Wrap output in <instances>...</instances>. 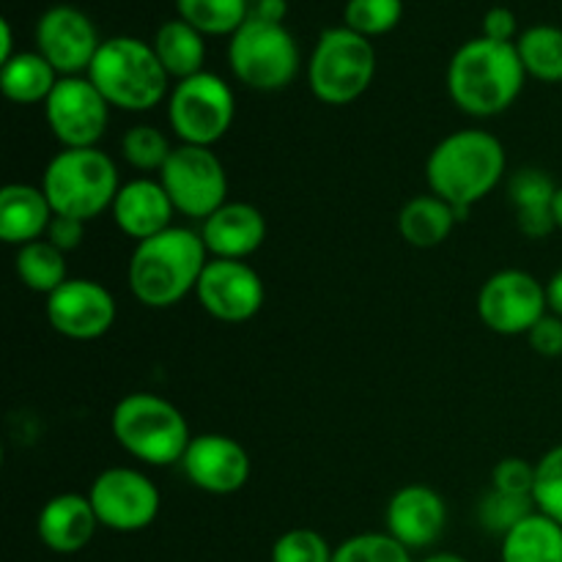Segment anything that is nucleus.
<instances>
[{"label": "nucleus", "instance_id": "ddd939ff", "mask_svg": "<svg viewBox=\"0 0 562 562\" xmlns=\"http://www.w3.org/2000/svg\"><path fill=\"white\" fill-rule=\"evenodd\" d=\"M110 104L88 75L60 77L44 102V119L60 148H97L110 126Z\"/></svg>", "mask_w": 562, "mask_h": 562}, {"label": "nucleus", "instance_id": "2f4dec72", "mask_svg": "<svg viewBox=\"0 0 562 562\" xmlns=\"http://www.w3.org/2000/svg\"><path fill=\"white\" fill-rule=\"evenodd\" d=\"M412 554L390 532H360L335 547L333 562H417Z\"/></svg>", "mask_w": 562, "mask_h": 562}, {"label": "nucleus", "instance_id": "c9c22d12", "mask_svg": "<svg viewBox=\"0 0 562 562\" xmlns=\"http://www.w3.org/2000/svg\"><path fill=\"white\" fill-rule=\"evenodd\" d=\"M335 547L311 527L285 530L272 543V562H333Z\"/></svg>", "mask_w": 562, "mask_h": 562}, {"label": "nucleus", "instance_id": "f704fd0d", "mask_svg": "<svg viewBox=\"0 0 562 562\" xmlns=\"http://www.w3.org/2000/svg\"><path fill=\"white\" fill-rule=\"evenodd\" d=\"M532 503H536V510L562 527V445L547 450L538 459Z\"/></svg>", "mask_w": 562, "mask_h": 562}, {"label": "nucleus", "instance_id": "aec40b11", "mask_svg": "<svg viewBox=\"0 0 562 562\" xmlns=\"http://www.w3.org/2000/svg\"><path fill=\"white\" fill-rule=\"evenodd\" d=\"M209 258H231L247 261L267 241V217L258 206L247 201H228L198 228Z\"/></svg>", "mask_w": 562, "mask_h": 562}, {"label": "nucleus", "instance_id": "b1692460", "mask_svg": "<svg viewBox=\"0 0 562 562\" xmlns=\"http://www.w3.org/2000/svg\"><path fill=\"white\" fill-rule=\"evenodd\" d=\"M151 47L173 82L201 75L203 64H206V36L181 16L157 27Z\"/></svg>", "mask_w": 562, "mask_h": 562}, {"label": "nucleus", "instance_id": "f257e3e1", "mask_svg": "<svg viewBox=\"0 0 562 562\" xmlns=\"http://www.w3.org/2000/svg\"><path fill=\"white\" fill-rule=\"evenodd\" d=\"M508 173L503 140L486 130H459L445 135L426 159L428 192L448 201L467 220L475 203L492 195Z\"/></svg>", "mask_w": 562, "mask_h": 562}, {"label": "nucleus", "instance_id": "a211bd4d", "mask_svg": "<svg viewBox=\"0 0 562 562\" xmlns=\"http://www.w3.org/2000/svg\"><path fill=\"white\" fill-rule=\"evenodd\" d=\"M448 527V503L426 483L401 486L384 508V532L409 552H423L439 543Z\"/></svg>", "mask_w": 562, "mask_h": 562}, {"label": "nucleus", "instance_id": "c756f323", "mask_svg": "<svg viewBox=\"0 0 562 562\" xmlns=\"http://www.w3.org/2000/svg\"><path fill=\"white\" fill-rule=\"evenodd\" d=\"M173 148L170 137L154 124H135L121 135V157L140 176L162 173Z\"/></svg>", "mask_w": 562, "mask_h": 562}, {"label": "nucleus", "instance_id": "dca6fc26", "mask_svg": "<svg viewBox=\"0 0 562 562\" xmlns=\"http://www.w3.org/2000/svg\"><path fill=\"white\" fill-rule=\"evenodd\" d=\"M49 327L69 340H99L113 329L119 302L113 291L91 278H69L55 294L47 296Z\"/></svg>", "mask_w": 562, "mask_h": 562}, {"label": "nucleus", "instance_id": "2eb2a0df", "mask_svg": "<svg viewBox=\"0 0 562 562\" xmlns=\"http://www.w3.org/2000/svg\"><path fill=\"white\" fill-rule=\"evenodd\" d=\"M36 53L53 64L60 77L88 75L93 58L104 38H99L97 25L77 5H49L36 22Z\"/></svg>", "mask_w": 562, "mask_h": 562}, {"label": "nucleus", "instance_id": "4be33fe9", "mask_svg": "<svg viewBox=\"0 0 562 562\" xmlns=\"http://www.w3.org/2000/svg\"><path fill=\"white\" fill-rule=\"evenodd\" d=\"M55 212L36 184H5L0 190V239L11 247L31 245L47 236Z\"/></svg>", "mask_w": 562, "mask_h": 562}, {"label": "nucleus", "instance_id": "6ab92c4d", "mask_svg": "<svg viewBox=\"0 0 562 562\" xmlns=\"http://www.w3.org/2000/svg\"><path fill=\"white\" fill-rule=\"evenodd\" d=\"M110 217H113L115 228L137 245V241H146L168 231L173 225L176 209L162 181L154 176H135L132 181L121 184Z\"/></svg>", "mask_w": 562, "mask_h": 562}, {"label": "nucleus", "instance_id": "72a5a7b5", "mask_svg": "<svg viewBox=\"0 0 562 562\" xmlns=\"http://www.w3.org/2000/svg\"><path fill=\"white\" fill-rule=\"evenodd\" d=\"M536 514V503L532 497H519V494H505L492 488L486 497L477 505V521L481 527H486L494 536L505 538L514 530L519 521H525L527 516Z\"/></svg>", "mask_w": 562, "mask_h": 562}, {"label": "nucleus", "instance_id": "e433bc0d", "mask_svg": "<svg viewBox=\"0 0 562 562\" xmlns=\"http://www.w3.org/2000/svg\"><path fill=\"white\" fill-rule=\"evenodd\" d=\"M492 488L505 494H519V497H532V488H536V464L519 459V456L499 459L492 470Z\"/></svg>", "mask_w": 562, "mask_h": 562}, {"label": "nucleus", "instance_id": "a878e982", "mask_svg": "<svg viewBox=\"0 0 562 562\" xmlns=\"http://www.w3.org/2000/svg\"><path fill=\"white\" fill-rule=\"evenodd\" d=\"M503 562H562V527L541 510L527 516L503 538Z\"/></svg>", "mask_w": 562, "mask_h": 562}, {"label": "nucleus", "instance_id": "37998d69", "mask_svg": "<svg viewBox=\"0 0 562 562\" xmlns=\"http://www.w3.org/2000/svg\"><path fill=\"white\" fill-rule=\"evenodd\" d=\"M420 562H470V560L461 558V554H456V552H431L428 558H423Z\"/></svg>", "mask_w": 562, "mask_h": 562}, {"label": "nucleus", "instance_id": "0eeeda50", "mask_svg": "<svg viewBox=\"0 0 562 562\" xmlns=\"http://www.w3.org/2000/svg\"><path fill=\"white\" fill-rule=\"evenodd\" d=\"M376 77V49L371 38L351 27H327L307 60V86L313 97L329 108L357 102Z\"/></svg>", "mask_w": 562, "mask_h": 562}, {"label": "nucleus", "instance_id": "393cba45", "mask_svg": "<svg viewBox=\"0 0 562 562\" xmlns=\"http://www.w3.org/2000/svg\"><path fill=\"white\" fill-rule=\"evenodd\" d=\"M58 80V71L36 49L16 53L14 58L0 64V88H3V97L14 104H44Z\"/></svg>", "mask_w": 562, "mask_h": 562}, {"label": "nucleus", "instance_id": "a19ab883", "mask_svg": "<svg viewBox=\"0 0 562 562\" xmlns=\"http://www.w3.org/2000/svg\"><path fill=\"white\" fill-rule=\"evenodd\" d=\"M547 305H549V313H554V316L562 318V269H558V272L549 278Z\"/></svg>", "mask_w": 562, "mask_h": 562}, {"label": "nucleus", "instance_id": "ea45409f", "mask_svg": "<svg viewBox=\"0 0 562 562\" xmlns=\"http://www.w3.org/2000/svg\"><path fill=\"white\" fill-rule=\"evenodd\" d=\"M86 225L88 223H82V220L60 217V214H55L44 239L53 241L58 250H64L66 256H69V252L77 250V247L82 245V239H86Z\"/></svg>", "mask_w": 562, "mask_h": 562}, {"label": "nucleus", "instance_id": "473e14b6", "mask_svg": "<svg viewBox=\"0 0 562 562\" xmlns=\"http://www.w3.org/2000/svg\"><path fill=\"white\" fill-rule=\"evenodd\" d=\"M558 187L552 176L541 168H521L508 176V198L516 214L552 212Z\"/></svg>", "mask_w": 562, "mask_h": 562}, {"label": "nucleus", "instance_id": "5701e85b", "mask_svg": "<svg viewBox=\"0 0 562 562\" xmlns=\"http://www.w3.org/2000/svg\"><path fill=\"white\" fill-rule=\"evenodd\" d=\"M456 223H461L459 212L434 192H426L404 203L398 214V234L406 245L417 250H431L450 239Z\"/></svg>", "mask_w": 562, "mask_h": 562}, {"label": "nucleus", "instance_id": "4c0bfd02", "mask_svg": "<svg viewBox=\"0 0 562 562\" xmlns=\"http://www.w3.org/2000/svg\"><path fill=\"white\" fill-rule=\"evenodd\" d=\"M530 340V349L538 357H547V360H558L562 357V318L554 313H547L536 327L527 333Z\"/></svg>", "mask_w": 562, "mask_h": 562}, {"label": "nucleus", "instance_id": "cd10ccee", "mask_svg": "<svg viewBox=\"0 0 562 562\" xmlns=\"http://www.w3.org/2000/svg\"><path fill=\"white\" fill-rule=\"evenodd\" d=\"M516 53H519L527 77L541 82H562V27H527L516 38Z\"/></svg>", "mask_w": 562, "mask_h": 562}, {"label": "nucleus", "instance_id": "7c9ffc66", "mask_svg": "<svg viewBox=\"0 0 562 562\" xmlns=\"http://www.w3.org/2000/svg\"><path fill=\"white\" fill-rule=\"evenodd\" d=\"M404 16V0H346L344 25L366 38L395 31Z\"/></svg>", "mask_w": 562, "mask_h": 562}, {"label": "nucleus", "instance_id": "9b49d317", "mask_svg": "<svg viewBox=\"0 0 562 562\" xmlns=\"http://www.w3.org/2000/svg\"><path fill=\"white\" fill-rule=\"evenodd\" d=\"M88 499L99 525L124 536L148 530L162 510L159 486L135 467H108L99 472L88 488Z\"/></svg>", "mask_w": 562, "mask_h": 562}, {"label": "nucleus", "instance_id": "20e7f679", "mask_svg": "<svg viewBox=\"0 0 562 562\" xmlns=\"http://www.w3.org/2000/svg\"><path fill=\"white\" fill-rule=\"evenodd\" d=\"M88 80L108 99L110 108L124 113H148L168 102L173 88L151 42L137 36L104 38L88 69Z\"/></svg>", "mask_w": 562, "mask_h": 562}, {"label": "nucleus", "instance_id": "6e6552de", "mask_svg": "<svg viewBox=\"0 0 562 562\" xmlns=\"http://www.w3.org/2000/svg\"><path fill=\"white\" fill-rule=\"evenodd\" d=\"M228 66L236 80L258 93H274L289 88L302 69V53L294 33L283 22L250 20L231 36Z\"/></svg>", "mask_w": 562, "mask_h": 562}, {"label": "nucleus", "instance_id": "9d476101", "mask_svg": "<svg viewBox=\"0 0 562 562\" xmlns=\"http://www.w3.org/2000/svg\"><path fill=\"white\" fill-rule=\"evenodd\" d=\"M157 179L173 201L176 214L195 223L228 203V173L214 148L179 143Z\"/></svg>", "mask_w": 562, "mask_h": 562}, {"label": "nucleus", "instance_id": "f3484780", "mask_svg": "<svg viewBox=\"0 0 562 562\" xmlns=\"http://www.w3.org/2000/svg\"><path fill=\"white\" fill-rule=\"evenodd\" d=\"M179 467L190 486L206 494H217V497L241 492L252 472V461L245 445L228 434L212 431L192 437Z\"/></svg>", "mask_w": 562, "mask_h": 562}, {"label": "nucleus", "instance_id": "7ed1b4c3", "mask_svg": "<svg viewBox=\"0 0 562 562\" xmlns=\"http://www.w3.org/2000/svg\"><path fill=\"white\" fill-rule=\"evenodd\" d=\"M527 71L516 44L470 38L448 64V97L472 119H497L514 108L525 88Z\"/></svg>", "mask_w": 562, "mask_h": 562}, {"label": "nucleus", "instance_id": "f8f14e48", "mask_svg": "<svg viewBox=\"0 0 562 562\" xmlns=\"http://www.w3.org/2000/svg\"><path fill=\"white\" fill-rule=\"evenodd\" d=\"M477 318L492 333L527 335L549 313L547 283L525 269H499L477 291Z\"/></svg>", "mask_w": 562, "mask_h": 562}, {"label": "nucleus", "instance_id": "f03ea898", "mask_svg": "<svg viewBox=\"0 0 562 562\" xmlns=\"http://www.w3.org/2000/svg\"><path fill=\"white\" fill-rule=\"evenodd\" d=\"M209 263L201 234L187 225H170L162 234L137 241L126 267V285L143 307L168 311L195 294Z\"/></svg>", "mask_w": 562, "mask_h": 562}, {"label": "nucleus", "instance_id": "bb28decb", "mask_svg": "<svg viewBox=\"0 0 562 562\" xmlns=\"http://www.w3.org/2000/svg\"><path fill=\"white\" fill-rule=\"evenodd\" d=\"M14 272L27 291L49 296L69 280V263H66V252L58 250L53 241L36 239L31 245L16 247Z\"/></svg>", "mask_w": 562, "mask_h": 562}, {"label": "nucleus", "instance_id": "412c9836", "mask_svg": "<svg viewBox=\"0 0 562 562\" xmlns=\"http://www.w3.org/2000/svg\"><path fill=\"white\" fill-rule=\"evenodd\" d=\"M97 510L88 494L64 492L49 497L36 516V536L55 554H77L99 530Z\"/></svg>", "mask_w": 562, "mask_h": 562}, {"label": "nucleus", "instance_id": "79ce46f5", "mask_svg": "<svg viewBox=\"0 0 562 562\" xmlns=\"http://www.w3.org/2000/svg\"><path fill=\"white\" fill-rule=\"evenodd\" d=\"M14 31H11L9 20H0V64L14 58Z\"/></svg>", "mask_w": 562, "mask_h": 562}, {"label": "nucleus", "instance_id": "c85d7f7f", "mask_svg": "<svg viewBox=\"0 0 562 562\" xmlns=\"http://www.w3.org/2000/svg\"><path fill=\"white\" fill-rule=\"evenodd\" d=\"M176 9L203 36H234L247 20V0H176Z\"/></svg>", "mask_w": 562, "mask_h": 562}, {"label": "nucleus", "instance_id": "423d86ee", "mask_svg": "<svg viewBox=\"0 0 562 562\" xmlns=\"http://www.w3.org/2000/svg\"><path fill=\"white\" fill-rule=\"evenodd\" d=\"M121 184L115 159L97 146L60 148L44 168L38 187L55 214L91 223L113 209Z\"/></svg>", "mask_w": 562, "mask_h": 562}, {"label": "nucleus", "instance_id": "1a4fd4ad", "mask_svg": "<svg viewBox=\"0 0 562 562\" xmlns=\"http://www.w3.org/2000/svg\"><path fill=\"white\" fill-rule=\"evenodd\" d=\"M165 110L179 143L214 148L234 126L236 97L223 77L203 69L201 75L173 82Z\"/></svg>", "mask_w": 562, "mask_h": 562}, {"label": "nucleus", "instance_id": "58836bf2", "mask_svg": "<svg viewBox=\"0 0 562 562\" xmlns=\"http://www.w3.org/2000/svg\"><path fill=\"white\" fill-rule=\"evenodd\" d=\"M481 36L492 38V42H505V44H516L519 38V25H516V14L505 5H494L483 14L481 22Z\"/></svg>", "mask_w": 562, "mask_h": 562}, {"label": "nucleus", "instance_id": "c03bdc74", "mask_svg": "<svg viewBox=\"0 0 562 562\" xmlns=\"http://www.w3.org/2000/svg\"><path fill=\"white\" fill-rule=\"evenodd\" d=\"M554 223H558V231H562V184L558 187V195H554Z\"/></svg>", "mask_w": 562, "mask_h": 562}, {"label": "nucleus", "instance_id": "4468645a", "mask_svg": "<svg viewBox=\"0 0 562 562\" xmlns=\"http://www.w3.org/2000/svg\"><path fill=\"white\" fill-rule=\"evenodd\" d=\"M198 305L223 324H245L261 313L267 302L263 278L247 261L209 258L198 280Z\"/></svg>", "mask_w": 562, "mask_h": 562}, {"label": "nucleus", "instance_id": "39448f33", "mask_svg": "<svg viewBox=\"0 0 562 562\" xmlns=\"http://www.w3.org/2000/svg\"><path fill=\"white\" fill-rule=\"evenodd\" d=\"M110 431L126 456L146 467L181 464L192 442L184 412L157 393L124 395L113 406Z\"/></svg>", "mask_w": 562, "mask_h": 562}]
</instances>
